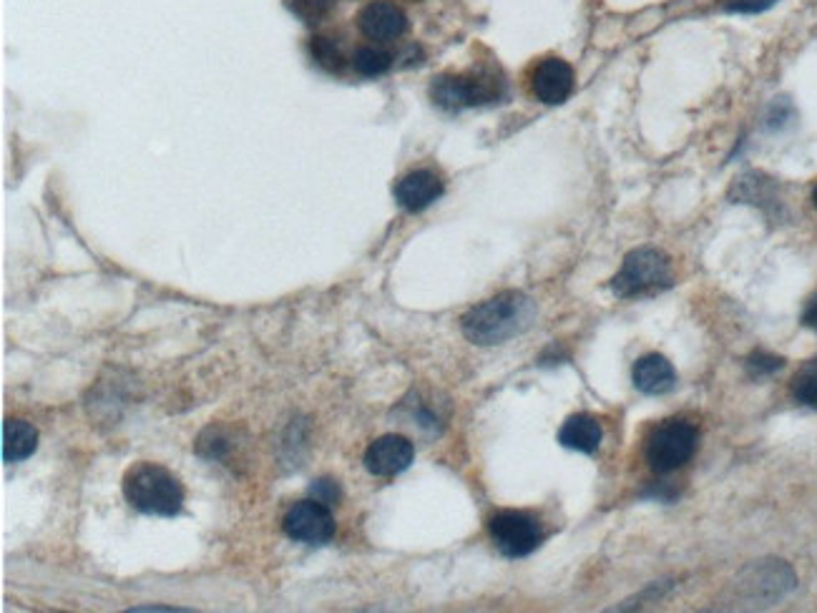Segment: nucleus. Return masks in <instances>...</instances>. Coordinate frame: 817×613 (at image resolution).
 <instances>
[{
    "label": "nucleus",
    "mask_w": 817,
    "mask_h": 613,
    "mask_svg": "<svg viewBox=\"0 0 817 613\" xmlns=\"http://www.w3.org/2000/svg\"><path fill=\"white\" fill-rule=\"evenodd\" d=\"M536 317V305L521 292H501L481 302L463 317L460 328L473 345H501V342L526 332Z\"/></svg>",
    "instance_id": "obj_1"
},
{
    "label": "nucleus",
    "mask_w": 817,
    "mask_h": 613,
    "mask_svg": "<svg viewBox=\"0 0 817 613\" xmlns=\"http://www.w3.org/2000/svg\"><path fill=\"white\" fill-rule=\"evenodd\" d=\"M124 496L131 508L146 515L171 519L184 506V488L179 477L154 463H139L124 475Z\"/></svg>",
    "instance_id": "obj_2"
},
{
    "label": "nucleus",
    "mask_w": 817,
    "mask_h": 613,
    "mask_svg": "<svg viewBox=\"0 0 817 613\" xmlns=\"http://www.w3.org/2000/svg\"><path fill=\"white\" fill-rule=\"evenodd\" d=\"M700 433L685 420H666L649 435L647 460L654 473H674L694 458Z\"/></svg>",
    "instance_id": "obj_3"
},
{
    "label": "nucleus",
    "mask_w": 817,
    "mask_h": 613,
    "mask_svg": "<svg viewBox=\"0 0 817 613\" xmlns=\"http://www.w3.org/2000/svg\"><path fill=\"white\" fill-rule=\"evenodd\" d=\"M672 282L669 261L656 250H634L626 254L622 269L612 280L616 297H637V294L660 290Z\"/></svg>",
    "instance_id": "obj_4"
},
{
    "label": "nucleus",
    "mask_w": 817,
    "mask_h": 613,
    "mask_svg": "<svg viewBox=\"0 0 817 613\" xmlns=\"http://www.w3.org/2000/svg\"><path fill=\"white\" fill-rule=\"evenodd\" d=\"M503 91L498 76L473 74V76H438L431 86L433 101L446 111H458L465 106L496 101Z\"/></svg>",
    "instance_id": "obj_5"
},
{
    "label": "nucleus",
    "mask_w": 817,
    "mask_h": 613,
    "mask_svg": "<svg viewBox=\"0 0 817 613\" xmlns=\"http://www.w3.org/2000/svg\"><path fill=\"white\" fill-rule=\"evenodd\" d=\"M488 533L494 538L498 551L506 559H526L541 546V523L534 515L521 511H503L496 513L488 521Z\"/></svg>",
    "instance_id": "obj_6"
},
{
    "label": "nucleus",
    "mask_w": 817,
    "mask_h": 613,
    "mask_svg": "<svg viewBox=\"0 0 817 613\" xmlns=\"http://www.w3.org/2000/svg\"><path fill=\"white\" fill-rule=\"evenodd\" d=\"M282 528L292 540H297V544L324 546L335 536V519H332L328 506L309 498L299 500V503L290 508L282 521Z\"/></svg>",
    "instance_id": "obj_7"
},
{
    "label": "nucleus",
    "mask_w": 817,
    "mask_h": 613,
    "mask_svg": "<svg viewBox=\"0 0 817 613\" xmlns=\"http://www.w3.org/2000/svg\"><path fill=\"white\" fill-rule=\"evenodd\" d=\"M795 588V573L784 561H757L740 576L742 596L757 601H777Z\"/></svg>",
    "instance_id": "obj_8"
},
{
    "label": "nucleus",
    "mask_w": 817,
    "mask_h": 613,
    "mask_svg": "<svg viewBox=\"0 0 817 613\" xmlns=\"http://www.w3.org/2000/svg\"><path fill=\"white\" fill-rule=\"evenodd\" d=\"M412 458H416V448L408 437L383 435L365 450V468L378 477H391L408 471Z\"/></svg>",
    "instance_id": "obj_9"
},
{
    "label": "nucleus",
    "mask_w": 817,
    "mask_h": 613,
    "mask_svg": "<svg viewBox=\"0 0 817 613\" xmlns=\"http://www.w3.org/2000/svg\"><path fill=\"white\" fill-rule=\"evenodd\" d=\"M358 26L370 41H393L408 28V15L393 0H372L360 11Z\"/></svg>",
    "instance_id": "obj_10"
},
{
    "label": "nucleus",
    "mask_w": 817,
    "mask_h": 613,
    "mask_svg": "<svg viewBox=\"0 0 817 613\" xmlns=\"http://www.w3.org/2000/svg\"><path fill=\"white\" fill-rule=\"evenodd\" d=\"M531 89H534V95L538 101L557 106V103L566 101L571 91H574V71H571L569 63L561 59H544L534 68Z\"/></svg>",
    "instance_id": "obj_11"
},
{
    "label": "nucleus",
    "mask_w": 817,
    "mask_h": 613,
    "mask_svg": "<svg viewBox=\"0 0 817 613\" xmlns=\"http://www.w3.org/2000/svg\"><path fill=\"white\" fill-rule=\"evenodd\" d=\"M443 196V181L438 174L427 171V169H418L410 171L408 177H403L395 187V199H398L400 206H406L408 212H420L425 206H431L435 199Z\"/></svg>",
    "instance_id": "obj_12"
},
{
    "label": "nucleus",
    "mask_w": 817,
    "mask_h": 613,
    "mask_svg": "<svg viewBox=\"0 0 817 613\" xmlns=\"http://www.w3.org/2000/svg\"><path fill=\"white\" fill-rule=\"evenodd\" d=\"M634 385L641 389L644 395H666L677 382V372H674L672 362L662 355H647L634 365Z\"/></svg>",
    "instance_id": "obj_13"
},
{
    "label": "nucleus",
    "mask_w": 817,
    "mask_h": 613,
    "mask_svg": "<svg viewBox=\"0 0 817 613\" xmlns=\"http://www.w3.org/2000/svg\"><path fill=\"white\" fill-rule=\"evenodd\" d=\"M604 437L601 423L591 416H574L559 430V443L563 448L576 450V452H597Z\"/></svg>",
    "instance_id": "obj_14"
},
{
    "label": "nucleus",
    "mask_w": 817,
    "mask_h": 613,
    "mask_svg": "<svg viewBox=\"0 0 817 613\" xmlns=\"http://www.w3.org/2000/svg\"><path fill=\"white\" fill-rule=\"evenodd\" d=\"M38 433L26 420H5L3 425V460L5 463H18L36 452Z\"/></svg>",
    "instance_id": "obj_15"
},
{
    "label": "nucleus",
    "mask_w": 817,
    "mask_h": 613,
    "mask_svg": "<svg viewBox=\"0 0 817 613\" xmlns=\"http://www.w3.org/2000/svg\"><path fill=\"white\" fill-rule=\"evenodd\" d=\"M355 71L362 76H383L393 66V55L380 46H362L355 53Z\"/></svg>",
    "instance_id": "obj_16"
},
{
    "label": "nucleus",
    "mask_w": 817,
    "mask_h": 613,
    "mask_svg": "<svg viewBox=\"0 0 817 613\" xmlns=\"http://www.w3.org/2000/svg\"><path fill=\"white\" fill-rule=\"evenodd\" d=\"M309 53H312L317 66L330 71V74H335V71H343V66H345L343 51H340L337 43L330 41V38H322V36L312 38V41H309Z\"/></svg>",
    "instance_id": "obj_17"
},
{
    "label": "nucleus",
    "mask_w": 817,
    "mask_h": 613,
    "mask_svg": "<svg viewBox=\"0 0 817 613\" xmlns=\"http://www.w3.org/2000/svg\"><path fill=\"white\" fill-rule=\"evenodd\" d=\"M335 0H288L290 11L297 13L305 23H320Z\"/></svg>",
    "instance_id": "obj_18"
},
{
    "label": "nucleus",
    "mask_w": 817,
    "mask_h": 613,
    "mask_svg": "<svg viewBox=\"0 0 817 613\" xmlns=\"http://www.w3.org/2000/svg\"><path fill=\"white\" fill-rule=\"evenodd\" d=\"M784 368V360L777 355H769V353H752L748 357V372L752 378H767V375H775V372H780Z\"/></svg>",
    "instance_id": "obj_19"
},
{
    "label": "nucleus",
    "mask_w": 817,
    "mask_h": 613,
    "mask_svg": "<svg viewBox=\"0 0 817 613\" xmlns=\"http://www.w3.org/2000/svg\"><path fill=\"white\" fill-rule=\"evenodd\" d=\"M792 393H795L797 400L807 405V408H817V368H810L805 370L803 375H797Z\"/></svg>",
    "instance_id": "obj_20"
},
{
    "label": "nucleus",
    "mask_w": 817,
    "mask_h": 613,
    "mask_svg": "<svg viewBox=\"0 0 817 613\" xmlns=\"http://www.w3.org/2000/svg\"><path fill=\"white\" fill-rule=\"evenodd\" d=\"M309 493H312L315 500H320V503H324V506H337L340 498H343V493H340L337 483L330 481V477H320V481H315L312 488H309Z\"/></svg>",
    "instance_id": "obj_21"
},
{
    "label": "nucleus",
    "mask_w": 817,
    "mask_h": 613,
    "mask_svg": "<svg viewBox=\"0 0 817 613\" xmlns=\"http://www.w3.org/2000/svg\"><path fill=\"white\" fill-rule=\"evenodd\" d=\"M775 3L777 0H727L725 8L729 13H763Z\"/></svg>",
    "instance_id": "obj_22"
},
{
    "label": "nucleus",
    "mask_w": 817,
    "mask_h": 613,
    "mask_svg": "<svg viewBox=\"0 0 817 613\" xmlns=\"http://www.w3.org/2000/svg\"><path fill=\"white\" fill-rule=\"evenodd\" d=\"M803 324L810 330H817V297H813L810 302H807L805 312H803Z\"/></svg>",
    "instance_id": "obj_23"
},
{
    "label": "nucleus",
    "mask_w": 817,
    "mask_h": 613,
    "mask_svg": "<svg viewBox=\"0 0 817 613\" xmlns=\"http://www.w3.org/2000/svg\"><path fill=\"white\" fill-rule=\"evenodd\" d=\"M813 202H815V209H817V187H815V191H813Z\"/></svg>",
    "instance_id": "obj_24"
}]
</instances>
